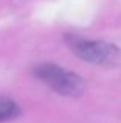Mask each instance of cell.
Masks as SVG:
<instances>
[{
	"mask_svg": "<svg viewBox=\"0 0 121 123\" xmlns=\"http://www.w3.org/2000/svg\"><path fill=\"white\" fill-rule=\"evenodd\" d=\"M34 75L44 81L51 90L64 97H81L85 90V83L78 73L59 67L51 62H42L34 67Z\"/></svg>",
	"mask_w": 121,
	"mask_h": 123,
	"instance_id": "1",
	"label": "cell"
},
{
	"mask_svg": "<svg viewBox=\"0 0 121 123\" xmlns=\"http://www.w3.org/2000/svg\"><path fill=\"white\" fill-rule=\"evenodd\" d=\"M65 42L76 56L90 64L110 66L121 61V50L109 42L84 39L81 36H65Z\"/></svg>",
	"mask_w": 121,
	"mask_h": 123,
	"instance_id": "2",
	"label": "cell"
},
{
	"mask_svg": "<svg viewBox=\"0 0 121 123\" xmlns=\"http://www.w3.org/2000/svg\"><path fill=\"white\" fill-rule=\"evenodd\" d=\"M22 114V109L12 98L0 97V123L17 118Z\"/></svg>",
	"mask_w": 121,
	"mask_h": 123,
	"instance_id": "3",
	"label": "cell"
}]
</instances>
